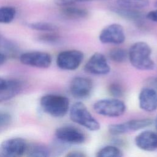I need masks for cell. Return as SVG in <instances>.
I'll list each match as a JSON object with an SVG mask.
<instances>
[{
	"label": "cell",
	"instance_id": "1",
	"mask_svg": "<svg viewBox=\"0 0 157 157\" xmlns=\"http://www.w3.org/2000/svg\"><path fill=\"white\" fill-rule=\"evenodd\" d=\"M128 59L131 65L139 70L149 71L155 67L151 59V49L150 45L143 41L133 44L128 52Z\"/></svg>",
	"mask_w": 157,
	"mask_h": 157
},
{
	"label": "cell",
	"instance_id": "2",
	"mask_svg": "<svg viewBox=\"0 0 157 157\" xmlns=\"http://www.w3.org/2000/svg\"><path fill=\"white\" fill-rule=\"evenodd\" d=\"M40 104L45 113L56 118L64 117L69 109L68 98L56 94H48L43 96L40 99Z\"/></svg>",
	"mask_w": 157,
	"mask_h": 157
},
{
	"label": "cell",
	"instance_id": "3",
	"mask_svg": "<svg viewBox=\"0 0 157 157\" xmlns=\"http://www.w3.org/2000/svg\"><path fill=\"white\" fill-rule=\"evenodd\" d=\"M71 120L87 129L96 131L100 129V124L89 112L86 107L81 102L74 103L69 112Z\"/></svg>",
	"mask_w": 157,
	"mask_h": 157
},
{
	"label": "cell",
	"instance_id": "4",
	"mask_svg": "<svg viewBox=\"0 0 157 157\" xmlns=\"http://www.w3.org/2000/svg\"><path fill=\"white\" fill-rule=\"evenodd\" d=\"M93 109L98 114L102 116L118 117L124 113L126 105L118 98L102 99L94 104Z\"/></svg>",
	"mask_w": 157,
	"mask_h": 157
},
{
	"label": "cell",
	"instance_id": "5",
	"mask_svg": "<svg viewBox=\"0 0 157 157\" xmlns=\"http://www.w3.org/2000/svg\"><path fill=\"white\" fill-rule=\"evenodd\" d=\"M84 54L77 50H68L60 52L56 57V64L59 68L66 71L77 69L82 63Z\"/></svg>",
	"mask_w": 157,
	"mask_h": 157
},
{
	"label": "cell",
	"instance_id": "6",
	"mask_svg": "<svg viewBox=\"0 0 157 157\" xmlns=\"http://www.w3.org/2000/svg\"><path fill=\"white\" fill-rule=\"evenodd\" d=\"M123 27L118 23H112L105 26L100 32L99 39L103 44H121L125 40Z\"/></svg>",
	"mask_w": 157,
	"mask_h": 157
},
{
	"label": "cell",
	"instance_id": "7",
	"mask_svg": "<svg viewBox=\"0 0 157 157\" xmlns=\"http://www.w3.org/2000/svg\"><path fill=\"white\" fill-rule=\"evenodd\" d=\"M20 61L26 66L45 69L51 65L52 57L49 53L44 52H28L20 55Z\"/></svg>",
	"mask_w": 157,
	"mask_h": 157
},
{
	"label": "cell",
	"instance_id": "8",
	"mask_svg": "<svg viewBox=\"0 0 157 157\" xmlns=\"http://www.w3.org/2000/svg\"><path fill=\"white\" fill-rule=\"evenodd\" d=\"M28 144L20 137H13L3 141L0 145V152L6 157H17L26 153Z\"/></svg>",
	"mask_w": 157,
	"mask_h": 157
},
{
	"label": "cell",
	"instance_id": "9",
	"mask_svg": "<svg viewBox=\"0 0 157 157\" xmlns=\"http://www.w3.org/2000/svg\"><path fill=\"white\" fill-rule=\"evenodd\" d=\"M55 136L63 142L74 145L81 144L86 139L85 134L82 131L71 126H64L57 128L55 131Z\"/></svg>",
	"mask_w": 157,
	"mask_h": 157
},
{
	"label": "cell",
	"instance_id": "10",
	"mask_svg": "<svg viewBox=\"0 0 157 157\" xmlns=\"http://www.w3.org/2000/svg\"><path fill=\"white\" fill-rule=\"evenodd\" d=\"M84 69L86 72L96 75H106L110 71L106 58L99 52H96L91 56L86 63Z\"/></svg>",
	"mask_w": 157,
	"mask_h": 157
},
{
	"label": "cell",
	"instance_id": "11",
	"mask_svg": "<svg viewBox=\"0 0 157 157\" xmlns=\"http://www.w3.org/2000/svg\"><path fill=\"white\" fill-rule=\"evenodd\" d=\"M93 87L91 80L85 77L74 78L69 85L70 93L73 97L79 99L87 98L91 94Z\"/></svg>",
	"mask_w": 157,
	"mask_h": 157
},
{
	"label": "cell",
	"instance_id": "12",
	"mask_svg": "<svg viewBox=\"0 0 157 157\" xmlns=\"http://www.w3.org/2000/svg\"><path fill=\"white\" fill-rule=\"evenodd\" d=\"M140 108L148 112L157 109V91L153 88L145 87L141 90L139 95Z\"/></svg>",
	"mask_w": 157,
	"mask_h": 157
},
{
	"label": "cell",
	"instance_id": "13",
	"mask_svg": "<svg viewBox=\"0 0 157 157\" xmlns=\"http://www.w3.org/2000/svg\"><path fill=\"white\" fill-rule=\"evenodd\" d=\"M136 146L144 151H152L157 149V133L144 131L139 133L134 140Z\"/></svg>",
	"mask_w": 157,
	"mask_h": 157
},
{
	"label": "cell",
	"instance_id": "14",
	"mask_svg": "<svg viewBox=\"0 0 157 157\" xmlns=\"http://www.w3.org/2000/svg\"><path fill=\"white\" fill-rule=\"evenodd\" d=\"M61 13L63 17L71 20L82 19L88 17V10L83 7L69 5L61 7Z\"/></svg>",
	"mask_w": 157,
	"mask_h": 157
},
{
	"label": "cell",
	"instance_id": "15",
	"mask_svg": "<svg viewBox=\"0 0 157 157\" xmlns=\"http://www.w3.org/2000/svg\"><path fill=\"white\" fill-rule=\"evenodd\" d=\"M21 88V83L18 80H7L6 86L0 90V101L14 96L20 91Z\"/></svg>",
	"mask_w": 157,
	"mask_h": 157
},
{
	"label": "cell",
	"instance_id": "16",
	"mask_svg": "<svg viewBox=\"0 0 157 157\" xmlns=\"http://www.w3.org/2000/svg\"><path fill=\"white\" fill-rule=\"evenodd\" d=\"M113 11L120 17L136 22L141 21L144 17H145L144 14L142 12L136 9H124L118 7L117 8H114Z\"/></svg>",
	"mask_w": 157,
	"mask_h": 157
},
{
	"label": "cell",
	"instance_id": "17",
	"mask_svg": "<svg viewBox=\"0 0 157 157\" xmlns=\"http://www.w3.org/2000/svg\"><path fill=\"white\" fill-rule=\"evenodd\" d=\"M116 4L118 7L140 10L148 6L149 0H117Z\"/></svg>",
	"mask_w": 157,
	"mask_h": 157
},
{
	"label": "cell",
	"instance_id": "18",
	"mask_svg": "<svg viewBox=\"0 0 157 157\" xmlns=\"http://www.w3.org/2000/svg\"><path fill=\"white\" fill-rule=\"evenodd\" d=\"M26 155L31 157H45L50 155L48 148L42 144H33L27 145Z\"/></svg>",
	"mask_w": 157,
	"mask_h": 157
},
{
	"label": "cell",
	"instance_id": "19",
	"mask_svg": "<svg viewBox=\"0 0 157 157\" xmlns=\"http://www.w3.org/2000/svg\"><path fill=\"white\" fill-rule=\"evenodd\" d=\"M153 123V120L150 118L133 119L124 122L127 131H138L150 126Z\"/></svg>",
	"mask_w": 157,
	"mask_h": 157
},
{
	"label": "cell",
	"instance_id": "20",
	"mask_svg": "<svg viewBox=\"0 0 157 157\" xmlns=\"http://www.w3.org/2000/svg\"><path fill=\"white\" fill-rule=\"evenodd\" d=\"M16 9L12 6H2L0 7V23L12 22L16 15Z\"/></svg>",
	"mask_w": 157,
	"mask_h": 157
},
{
	"label": "cell",
	"instance_id": "21",
	"mask_svg": "<svg viewBox=\"0 0 157 157\" xmlns=\"http://www.w3.org/2000/svg\"><path fill=\"white\" fill-rule=\"evenodd\" d=\"M123 153L118 147L113 145H107L101 148L96 154L98 157H121Z\"/></svg>",
	"mask_w": 157,
	"mask_h": 157
},
{
	"label": "cell",
	"instance_id": "22",
	"mask_svg": "<svg viewBox=\"0 0 157 157\" xmlns=\"http://www.w3.org/2000/svg\"><path fill=\"white\" fill-rule=\"evenodd\" d=\"M29 28L42 32H52V31H57L58 27L51 23L45 22V21H36L32 22L28 25Z\"/></svg>",
	"mask_w": 157,
	"mask_h": 157
},
{
	"label": "cell",
	"instance_id": "23",
	"mask_svg": "<svg viewBox=\"0 0 157 157\" xmlns=\"http://www.w3.org/2000/svg\"><path fill=\"white\" fill-rule=\"evenodd\" d=\"M110 59L117 63H121L128 58V52L122 48H115L110 50L109 53Z\"/></svg>",
	"mask_w": 157,
	"mask_h": 157
},
{
	"label": "cell",
	"instance_id": "24",
	"mask_svg": "<svg viewBox=\"0 0 157 157\" xmlns=\"http://www.w3.org/2000/svg\"><path fill=\"white\" fill-rule=\"evenodd\" d=\"M108 91L109 94L115 98L121 97L124 93V90L123 86L117 82L110 83L109 86Z\"/></svg>",
	"mask_w": 157,
	"mask_h": 157
},
{
	"label": "cell",
	"instance_id": "25",
	"mask_svg": "<svg viewBox=\"0 0 157 157\" xmlns=\"http://www.w3.org/2000/svg\"><path fill=\"white\" fill-rule=\"evenodd\" d=\"M108 131L112 136H120L128 132L124 123L110 124L108 127Z\"/></svg>",
	"mask_w": 157,
	"mask_h": 157
},
{
	"label": "cell",
	"instance_id": "26",
	"mask_svg": "<svg viewBox=\"0 0 157 157\" xmlns=\"http://www.w3.org/2000/svg\"><path fill=\"white\" fill-rule=\"evenodd\" d=\"M59 38L57 31H52V32H44L43 34H41L39 37V39L45 42L52 43L56 42Z\"/></svg>",
	"mask_w": 157,
	"mask_h": 157
},
{
	"label": "cell",
	"instance_id": "27",
	"mask_svg": "<svg viewBox=\"0 0 157 157\" xmlns=\"http://www.w3.org/2000/svg\"><path fill=\"white\" fill-rule=\"evenodd\" d=\"M12 117L9 112L0 110V130L7 128L11 123Z\"/></svg>",
	"mask_w": 157,
	"mask_h": 157
},
{
	"label": "cell",
	"instance_id": "28",
	"mask_svg": "<svg viewBox=\"0 0 157 157\" xmlns=\"http://www.w3.org/2000/svg\"><path fill=\"white\" fill-rule=\"evenodd\" d=\"M54 3L59 7H64L69 5H74L77 2H91L96 0H53Z\"/></svg>",
	"mask_w": 157,
	"mask_h": 157
},
{
	"label": "cell",
	"instance_id": "29",
	"mask_svg": "<svg viewBox=\"0 0 157 157\" xmlns=\"http://www.w3.org/2000/svg\"><path fill=\"white\" fill-rule=\"evenodd\" d=\"M145 17L147 19L151 21L157 22V9L148 12L145 15Z\"/></svg>",
	"mask_w": 157,
	"mask_h": 157
},
{
	"label": "cell",
	"instance_id": "30",
	"mask_svg": "<svg viewBox=\"0 0 157 157\" xmlns=\"http://www.w3.org/2000/svg\"><path fill=\"white\" fill-rule=\"evenodd\" d=\"M66 156L68 157H85L86 155L80 151H69Z\"/></svg>",
	"mask_w": 157,
	"mask_h": 157
},
{
	"label": "cell",
	"instance_id": "31",
	"mask_svg": "<svg viewBox=\"0 0 157 157\" xmlns=\"http://www.w3.org/2000/svg\"><path fill=\"white\" fill-rule=\"evenodd\" d=\"M149 83L152 86L151 88H154L157 91V77L151 78L149 81Z\"/></svg>",
	"mask_w": 157,
	"mask_h": 157
},
{
	"label": "cell",
	"instance_id": "32",
	"mask_svg": "<svg viewBox=\"0 0 157 157\" xmlns=\"http://www.w3.org/2000/svg\"><path fill=\"white\" fill-rule=\"evenodd\" d=\"M7 84V80L3 79L0 77V90L3 89Z\"/></svg>",
	"mask_w": 157,
	"mask_h": 157
},
{
	"label": "cell",
	"instance_id": "33",
	"mask_svg": "<svg viewBox=\"0 0 157 157\" xmlns=\"http://www.w3.org/2000/svg\"><path fill=\"white\" fill-rule=\"evenodd\" d=\"M6 57L5 55L1 52H0V66L2 65L6 61Z\"/></svg>",
	"mask_w": 157,
	"mask_h": 157
},
{
	"label": "cell",
	"instance_id": "34",
	"mask_svg": "<svg viewBox=\"0 0 157 157\" xmlns=\"http://www.w3.org/2000/svg\"><path fill=\"white\" fill-rule=\"evenodd\" d=\"M155 126H156V128L157 129V117L155 120Z\"/></svg>",
	"mask_w": 157,
	"mask_h": 157
},
{
	"label": "cell",
	"instance_id": "35",
	"mask_svg": "<svg viewBox=\"0 0 157 157\" xmlns=\"http://www.w3.org/2000/svg\"><path fill=\"white\" fill-rule=\"evenodd\" d=\"M154 5H155V6L156 7H157V1H156V2H155V4H154Z\"/></svg>",
	"mask_w": 157,
	"mask_h": 157
},
{
	"label": "cell",
	"instance_id": "36",
	"mask_svg": "<svg viewBox=\"0 0 157 157\" xmlns=\"http://www.w3.org/2000/svg\"><path fill=\"white\" fill-rule=\"evenodd\" d=\"M1 36H0V41H1Z\"/></svg>",
	"mask_w": 157,
	"mask_h": 157
}]
</instances>
